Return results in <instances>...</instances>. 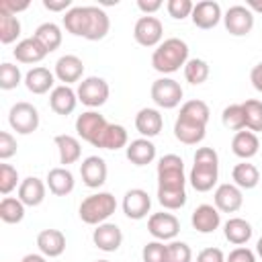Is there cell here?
<instances>
[{"instance_id":"cell-15","label":"cell","mask_w":262,"mask_h":262,"mask_svg":"<svg viewBox=\"0 0 262 262\" xmlns=\"http://www.w3.org/2000/svg\"><path fill=\"white\" fill-rule=\"evenodd\" d=\"M92 242L102 252H117L119 246L123 244V233L115 223H100L92 231Z\"/></svg>"},{"instance_id":"cell-39","label":"cell","mask_w":262,"mask_h":262,"mask_svg":"<svg viewBox=\"0 0 262 262\" xmlns=\"http://www.w3.org/2000/svg\"><path fill=\"white\" fill-rule=\"evenodd\" d=\"M244 108V117H246V127L254 133V131H262V102L256 98H250L246 102H242Z\"/></svg>"},{"instance_id":"cell-5","label":"cell","mask_w":262,"mask_h":262,"mask_svg":"<svg viewBox=\"0 0 262 262\" xmlns=\"http://www.w3.org/2000/svg\"><path fill=\"white\" fill-rule=\"evenodd\" d=\"M8 123L10 127L20 133V135H29L33 131H37L39 127V113L37 108L31 104V102H16L10 106V113H8Z\"/></svg>"},{"instance_id":"cell-57","label":"cell","mask_w":262,"mask_h":262,"mask_svg":"<svg viewBox=\"0 0 262 262\" xmlns=\"http://www.w3.org/2000/svg\"><path fill=\"white\" fill-rule=\"evenodd\" d=\"M256 252H258V256L262 258V237L258 239V244H256Z\"/></svg>"},{"instance_id":"cell-51","label":"cell","mask_w":262,"mask_h":262,"mask_svg":"<svg viewBox=\"0 0 262 262\" xmlns=\"http://www.w3.org/2000/svg\"><path fill=\"white\" fill-rule=\"evenodd\" d=\"M29 8V2H10V0H2L0 2V12H8V14H14L20 12V10H27Z\"/></svg>"},{"instance_id":"cell-22","label":"cell","mask_w":262,"mask_h":262,"mask_svg":"<svg viewBox=\"0 0 262 262\" xmlns=\"http://www.w3.org/2000/svg\"><path fill=\"white\" fill-rule=\"evenodd\" d=\"M125 156L131 164L135 166H147L154 162L156 158V145L147 139V137H141V139H133L127 147H125Z\"/></svg>"},{"instance_id":"cell-52","label":"cell","mask_w":262,"mask_h":262,"mask_svg":"<svg viewBox=\"0 0 262 262\" xmlns=\"http://www.w3.org/2000/svg\"><path fill=\"white\" fill-rule=\"evenodd\" d=\"M137 8L145 12V16H151V12L162 8V0H137Z\"/></svg>"},{"instance_id":"cell-28","label":"cell","mask_w":262,"mask_h":262,"mask_svg":"<svg viewBox=\"0 0 262 262\" xmlns=\"http://www.w3.org/2000/svg\"><path fill=\"white\" fill-rule=\"evenodd\" d=\"M205 129L207 127H203V125L176 119V123H174V137L180 143H184V145H196V143H201L205 139Z\"/></svg>"},{"instance_id":"cell-34","label":"cell","mask_w":262,"mask_h":262,"mask_svg":"<svg viewBox=\"0 0 262 262\" xmlns=\"http://www.w3.org/2000/svg\"><path fill=\"white\" fill-rule=\"evenodd\" d=\"M43 47L47 53L55 51L59 45H61V29L55 25V23H43L35 29V35H33Z\"/></svg>"},{"instance_id":"cell-16","label":"cell","mask_w":262,"mask_h":262,"mask_svg":"<svg viewBox=\"0 0 262 262\" xmlns=\"http://www.w3.org/2000/svg\"><path fill=\"white\" fill-rule=\"evenodd\" d=\"M190 223L199 233H213L221 223V213L213 205H199L190 215Z\"/></svg>"},{"instance_id":"cell-2","label":"cell","mask_w":262,"mask_h":262,"mask_svg":"<svg viewBox=\"0 0 262 262\" xmlns=\"http://www.w3.org/2000/svg\"><path fill=\"white\" fill-rule=\"evenodd\" d=\"M186 61H188V45L178 37H170L164 43H160L151 55V66L160 74H174Z\"/></svg>"},{"instance_id":"cell-44","label":"cell","mask_w":262,"mask_h":262,"mask_svg":"<svg viewBox=\"0 0 262 262\" xmlns=\"http://www.w3.org/2000/svg\"><path fill=\"white\" fill-rule=\"evenodd\" d=\"M18 184V172L10 164H0V192L10 194Z\"/></svg>"},{"instance_id":"cell-10","label":"cell","mask_w":262,"mask_h":262,"mask_svg":"<svg viewBox=\"0 0 262 262\" xmlns=\"http://www.w3.org/2000/svg\"><path fill=\"white\" fill-rule=\"evenodd\" d=\"M164 27L156 16H141L133 27V37L143 47H156L162 41Z\"/></svg>"},{"instance_id":"cell-40","label":"cell","mask_w":262,"mask_h":262,"mask_svg":"<svg viewBox=\"0 0 262 262\" xmlns=\"http://www.w3.org/2000/svg\"><path fill=\"white\" fill-rule=\"evenodd\" d=\"M184 78H186V82H190L194 86L196 84H203L209 78V66H207V61L205 59H199V57L188 59L184 63Z\"/></svg>"},{"instance_id":"cell-50","label":"cell","mask_w":262,"mask_h":262,"mask_svg":"<svg viewBox=\"0 0 262 262\" xmlns=\"http://www.w3.org/2000/svg\"><path fill=\"white\" fill-rule=\"evenodd\" d=\"M196 262H225V256L219 248H205L199 252Z\"/></svg>"},{"instance_id":"cell-31","label":"cell","mask_w":262,"mask_h":262,"mask_svg":"<svg viewBox=\"0 0 262 262\" xmlns=\"http://www.w3.org/2000/svg\"><path fill=\"white\" fill-rule=\"evenodd\" d=\"M223 233H225V239L235 244V246H242V244H248L250 237H252V225L242 219V217H231L225 221L223 225Z\"/></svg>"},{"instance_id":"cell-41","label":"cell","mask_w":262,"mask_h":262,"mask_svg":"<svg viewBox=\"0 0 262 262\" xmlns=\"http://www.w3.org/2000/svg\"><path fill=\"white\" fill-rule=\"evenodd\" d=\"M18 84H20V70H18V66L4 61L0 66V88L2 90H12Z\"/></svg>"},{"instance_id":"cell-46","label":"cell","mask_w":262,"mask_h":262,"mask_svg":"<svg viewBox=\"0 0 262 262\" xmlns=\"http://www.w3.org/2000/svg\"><path fill=\"white\" fill-rule=\"evenodd\" d=\"M166 8H168V14H170L172 18L182 20V18H186V16L192 14L194 4H192L190 0H168Z\"/></svg>"},{"instance_id":"cell-6","label":"cell","mask_w":262,"mask_h":262,"mask_svg":"<svg viewBox=\"0 0 262 262\" xmlns=\"http://www.w3.org/2000/svg\"><path fill=\"white\" fill-rule=\"evenodd\" d=\"M78 100L90 108H96V106H102L108 98V84L106 80L98 78V76H90L86 80H82L78 84Z\"/></svg>"},{"instance_id":"cell-32","label":"cell","mask_w":262,"mask_h":262,"mask_svg":"<svg viewBox=\"0 0 262 262\" xmlns=\"http://www.w3.org/2000/svg\"><path fill=\"white\" fill-rule=\"evenodd\" d=\"M55 145L59 151V164H63V168L70 164H76L80 160L82 147L74 135H55Z\"/></svg>"},{"instance_id":"cell-47","label":"cell","mask_w":262,"mask_h":262,"mask_svg":"<svg viewBox=\"0 0 262 262\" xmlns=\"http://www.w3.org/2000/svg\"><path fill=\"white\" fill-rule=\"evenodd\" d=\"M16 154V139L8 131H0V160H8Z\"/></svg>"},{"instance_id":"cell-13","label":"cell","mask_w":262,"mask_h":262,"mask_svg":"<svg viewBox=\"0 0 262 262\" xmlns=\"http://www.w3.org/2000/svg\"><path fill=\"white\" fill-rule=\"evenodd\" d=\"M151 207V199L143 188H131L125 192L123 196V213L129 219H143L149 213Z\"/></svg>"},{"instance_id":"cell-26","label":"cell","mask_w":262,"mask_h":262,"mask_svg":"<svg viewBox=\"0 0 262 262\" xmlns=\"http://www.w3.org/2000/svg\"><path fill=\"white\" fill-rule=\"evenodd\" d=\"M12 55L20 63H37V61H41L47 55V51H45V47L35 37H29V39H23L20 43H16Z\"/></svg>"},{"instance_id":"cell-48","label":"cell","mask_w":262,"mask_h":262,"mask_svg":"<svg viewBox=\"0 0 262 262\" xmlns=\"http://www.w3.org/2000/svg\"><path fill=\"white\" fill-rule=\"evenodd\" d=\"M225 262H256V256H254L252 250L239 246V248H235V250L229 252V256L225 258Z\"/></svg>"},{"instance_id":"cell-25","label":"cell","mask_w":262,"mask_h":262,"mask_svg":"<svg viewBox=\"0 0 262 262\" xmlns=\"http://www.w3.org/2000/svg\"><path fill=\"white\" fill-rule=\"evenodd\" d=\"M53 84H55L53 82V74L43 66H37L33 70H29L27 76H25V86L33 94H45V92H49L53 88Z\"/></svg>"},{"instance_id":"cell-42","label":"cell","mask_w":262,"mask_h":262,"mask_svg":"<svg viewBox=\"0 0 262 262\" xmlns=\"http://www.w3.org/2000/svg\"><path fill=\"white\" fill-rule=\"evenodd\" d=\"M158 201L164 209H180L186 203V190H158Z\"/></svg>"},{"instance_id":"cell-29","label":"cell","mask_w":262,"mask_h":262,"mask_svg":"<svg viewBox=\"0 0 262 262\" xmlns=\"http://www.w3.org/2000/svg\"><path fill=\"white\" fill-rule=\"evenodd\" d=\"M127 129L123 125L117 123H108L106 129L102 131V135L98 137V141L94 143V147H102V149H121L127 145Z\"/></svg>"},{"instance_id":"cell-33","label":"cell","mask_w":262,"mask_h":262,"mask_svg":"<svg viewBox=\"0 0 262 262\" xmlns=\"http://www.w3.org/2000/svg\"><path fill=\"white\" fill-rule=\"evenodd\" d=\"M209 115H211V111H209L207 102H203V100H188V102H184V104L180 106V115H178V119H182V121H190V123H196V125L207 127V123H209Z\"/></svg>"},{"instance_id":"cell-9","label":"cell","mask_w":262,"mask_h":262,"mask_svg":"<svg viewBox=\"0 0 262 262\" xmlns=\"http://www.w3.org/2000/svg\"><path fill=\"white\" fill-rule=\"evenodd\" d=\"M223 23H225V29L233 37H244L254 27V14H252V10L248 6L235 4V6H229L227 8V12L223 16Z\"/></svg>"},{"instance_id":"cell-49","label":"cell","mask_w":262,"mask_h":262,"mask_svg":"<svg viewBox=\"0 0 262 262\" xmlns=\"http://www.w3.org/2000/svg\"><path fill=\"white\" fill-rule=\"evenodd\" d=\"M194 164H219L217 151L213 147H199L194 154Z\"/></svg>"},{"instance_id":"cell-30","label":"cell","mask_w":262,"mask_h":262,"mask_svg":"<svg viewBox=\"0 0 262 262\" xmlns=\"http://www.w3.org/2000/svg\"><path fill=\"white\" fill-rule=\"evenodd\" d=\"M47 186L55 196H66L74 190V174L68 168H53L47 174Z\"/></svg>"},{"instance_id":"cell-3","label":"cell","mask_w":262,"mask_h":262,"mask_svg":"<svg viewBox=\"0 0 262 262\" xmlns=\"http://www.w3.org/2000/svg\"><path fill=\"white\" fill-rule=\"evenodd\" d=\"M117 209V201L111 192H96V194H90L86 196L82 203H80V219L88 225H100L104 223Z\"/></svg>"},{"instance_id":"cell-24","label":"cell","mask_w":262,"mask_h":262,"mask_svg":"<svg viewBox=\"0 0 262 262\" xmlns=\"http://www.w3.org/2000/svg\"><path fill=\"white\" fill-rule=\"evenodd\" d=\"M18 199L25 203V207H37L45 199V184L37 176H29L18 186Z\"/></svg>"},{"instance_id":"cell-58","label":"cell","mask_w":262,"mask_h":262,"mask_svg":"<svg viewBox=\"0 0 262 262\" xmlns=\"http://www.w3.org/2000/svg\"><path fill=\"white\" fill-rule=\"evenodd\" d=\"M96 262H108V260H96Z\"/></svg>"},{"instance_id":"cell-7","label":"cell","mask_w":262,"mask_h":262,"mask_svg":"<svg viewBox=\"0 0 262 262\" xmlns=\"http://www.w3.org/2000/svg\"><path fill=\"white\" fill-rule=\"evenodd\" d=\"M151 100L160 108H174L182 100V88L172 78H158L151 84Z\"/></svg>"},{"instance_id":"cell-45","label":"cell","mask_w":262,"mask_h":262,"mask_svg":"<svg viewBox=\"0 0 262 262\" xmlns=\"http://www.w3.org/2000/svg\"><path fill=\"white\" fill-rule=\"evenodd\" d=\"M168 256V246H164L162 242H147L141 250V258L143 262H166Z\"/></svg>"},{"instance_id":"cell-56","label":"cell","mask_w":262,"mask_h":262,"mask_svg":"<svg viewBox=\"0 0 262 262\" xmlns=\"http://www.w3.org/2000/svg\"><path fill=\"white\" fill-rule=\"evenodd\" d=\"M248 8L256 10V12H262V0H248Z\"/></svg>"},{"instance_id":"cell-4","label":"cell","mask_w":262,"mask_h":262,"mask_svg":"<svg viewBox=\"0 0 262 262\" xmlns=\"http://www.w3.org/2000/svg\"><path fill=\"white\" fill-rule=\"evenodd\" d=\"M184 162L176 154H168L158 162V190H184Z\"/></svg>"},{"instance_id":"cell-11","label":"cell","mask_w":262,"mask_h":262,"mask_svg":"<svg viewBox=\"0 0 262 262\" xmlns=\"http://www.w3.org/2000/svg\"><path fill=\"white\" fill-rule=\"evenodd\" d=\"M147 231L158 242H168V239H174L178 235L180 221L172 213H154L147 219Z\"/></svg>"},{"instance_id":"cell-55","label":"cell","mask_w":262,"mask_h":262,"mask_svg":"<svg viewBox=\"0 0 262 262\" xmlns=\"http://www.w3.org/2000/svg\"><path fill=\"white\" fill-rule=\"evenodd\" d=\"M20 262H45V256H41V254H27Z\"/></svg>"},{"instance_id":"cell-36","label":"cell","mask_w":262,"mask_h":262,"mask_svg":"<svg viewBox=\"0 0 262 262\" xmlns=\"http://www.w3.org/2000/svg\"><path fill=\"white\" fill-rule=\"evenodd\" d=\"M25 217V203L14 196H4L0 201V219L4 223H20Z\"/></svg>"},{"instance_id":"cell-38","label":"cell","mask_w":262,"mask_h":262,"mask_svg":"<svg viewBox=\"0 0 262 262\" xmlns=\"http://www.w3.org/2000/svg\"><path fill=\"white\" fill-rule=\"evenodd\" d=\"M221 123L229 131H244L246 129V117H244L242 104H229V106H225L223 108V115H221Z\"/></svg>"},{"instance_id":"cell-43","label":"cell","mask_w":262,"mask_h":262,"mask_svg":"<svg viewBox=\"0 0 262 262\" xmlns=\"http://www.w3.org/2000/svg\"><path fill=\"white\" fill-rule=\"evenodd\" d=\"M168 246V256L166 262H192V250L184 242H170Z\"/></svg>"},{"instance_id":"cell-19","label":"cell","mask_w":262,"mask_h":262,"mask_svg":"<svg viewBox=\"0 0 262 262\" xmlns=\"http://www.w3.org/2000/svg\"><path fill=\"white\" fill-rule=\"evenodd\" d=\"M217 168L219 164H192L190 170V184L196 192H207L217 184Z\"/></svg>"},{"instance_id":"cell-53","label":"cell","mask_w":262,"mask_h":262,"mask_svg":"<svg viewBox=\"0 0 262 262\" xmlns=\"http://www.w3.org/2000/svg\"><path fill=\"white\" fill-rule=\"evenodd\" d=\"M43 6L51 12H61L72 8V0H43Z\"/></svg>"},{"instance_id":"cell-20","label":"cell","mask_w":262,"mask_h":262,"mask_svg":"<svg viewBox=\"0 0 262 262\" xmlns=\"http://www.w3.org/2000/svg\"><path fill=\"white\" fill-rule=\"evenodd\" d=\"M84 74V63L80 57L76 55H61L57 61H55V76L59 82H63L66 86L78 82Z\"/></svg>"},{"instance_id":"cell-27","label":"cell","mask_w":262,"mask_h":262,"mask_svg":"<svg viewBox=\"0 0 262 262\" xmlns=\"http://www.w3.org/2000/svg\"><path fill=\"white\" fill-rule=\"evenodd\" d=\"M258 147H260V141L252 131H237L231 139V151L242 160L254 158L258 154Z\"/></svg>"},{"instance_id":"cell-21","label":"cell","mask_w":262,"mask_h":262,"mask_svg":"<svg viewBox=\"0 0 262 262\" xmlns=\"http://www.w3.org/2000/svg\"><path fill=\"white\" fill-rule=\"evenodd\" d=\"M37 248L47 258H57L66 250V235L59 229H43L37 235Z\"/></svg>"},{"instance_id":"cell-8","label":"cell","mask_w":262,"mask_h":262,"mask_svg":"<svg viewBox=\"0 0 262 262\" xmlns=\"http://www.w3.org/2000/svg\"><path fill=\"white\" fill-rule=\"evenodd\" d=\"M106 119L100 115V113H96V111H86V113H82V115H78V119H76V133L84 139V141H88L90 145H94L96 141H98V137L102 135V131L106 129Z\"/></svg>"},{"instance_id":"cell-37","label":"cell","mask_w":262,"mask_h":262,"mask_svg":"<svg viewBox=\"0 0 262 262\" xmlns=\"http://www.w3.org/2000/svg\"><path fill=\"white\" fill-rule=\"evenodd\" d=\"M18 35H20V20L14 14L0 12V43L10 45L18 39Z\"/></svg>"},{"instance_id":"cell-23","label":"cell","mask_w":262,"mask_h":262,"mask_svg":"<svg viewBox=\"0 0 262 262\" xmlns=\"http://www.w3.org/2000/svg\"><path fill=\"white\" fill-rule=\"evenodd\" d=\"M164 127V119L160 115V111L156 108H141L137 115H135V129L143 135V137H156Z\"/></svg>"},{"instance_id":"cell-35","label":"cell","mask_w":262,"mask_h":262,"mask_svg":"<svg viewBox=\"0 0 262 262\" xmlns=\"http://www.w3.org/2000/svg\"><path fill=\"white\" fill-rule=\"evenodd\" d=\"M231 178H233L235 186L250 190V188H254V186L258 184V180H260V172H258V168H256L254 164L242 162V164L233 166V170H231Z\"/></svg>"},{"instance_id":"cell-18","label":"cell","mask_w":262,"mask_h":262,"mask_svg":"<svg viewBox=\"0 0 262 262\" xmlns=\"http://www.w3.org/2000/svg\"><path fill=\"white\" fill-rule=\"evenodd\" d=\"M76 104H78V94H76L70 86L61 84V86H55V88L51 90L49 106H51V111H53L55 115L68 117L70 113H74Z\"/></svg>"},{"instance_id":"cell-17","label":"cell","mask_w":262,"mask_h":262,"mask_svg":"<svg viewBox=\"0 0 262 262\" xmlns=\"http://www.w3.org/2000/svg\"><path fill=\"white\" fill-rule=\"evenodd\" d=\"M244 203L242 188L235 184H219L215 190V207L221 213H235Z\"/></svg>"},{"instance_id":"cell-1","label":"cell","mask_w":262,"mask_h":262,"mask_svg":"<svg viewBox=\"0 0 262 262\" xmlns=\"http://www.w3.org/2000/svg\"><path fill=\"white\" fill-rule=\"evenodd\" d=\"M63 27L76 37L100 41L111 29L108 14L98 6H72L63 16Z\"/></svg>"},{"instance_id":"cell-12","label":"cell","mask_w":262,"mask_h":262,"mask_svg":"<svg viewBox=\"0 0 262 262\" xmlns=\"http://www.w3.org/2000/svg\"><path fill=\"white\" fill-rule=\"evenodd\" d=\"M192 25L199 27V29H213L219 25V20L223 18L221 16V6L219 2L215 0H203V2H196L194 8H192Z\"/></svg>"},{"instance_id":"cell-54","label":"cell","mask_w":262,"mask_h":262,"mask_svg":"<svg viewBox=\"0 0 262 262\" xmlns=\"http://www.w3.org/2000/svg\"><path fill=\"white\" fill-rule=\"evenodd\" d=\"M250 82H252V86H254L258 92H262V61L252 68V72H250Z\"/></svg>"},{"instance_id":"cell-14","label":"cell","mask_w":262,"mask_h":262,"mask_svg":"<svg viewBox=\"0 0 262 262\" xmlns=\"http://www.w3.org/2000/svg\"><path fill=\"white\" fill-rule=\"evenodd\" d=\"M80 176L88 188H98L106 182V162L100 156H88L80 164Z\"/></svg>"}]
</instances>
